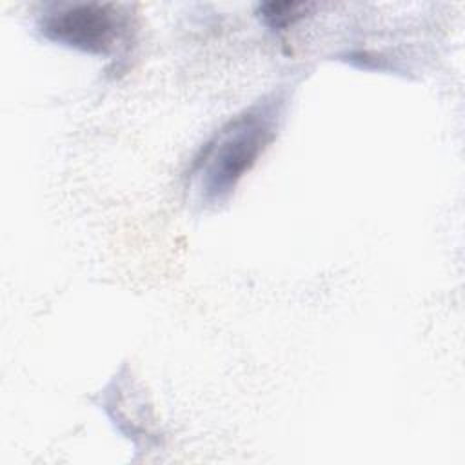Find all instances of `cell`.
I'll use <instances>...</instances> for the list:
<instances>
[{"label": "cell", "instance_id": "6da1fadb", "mask_svg": "<svg viewBox=\"0 0 465 465\" xmlns=\"http://www.w3.org/2000/svg\"><path fill=\"white\" fill-rule=\"evenodd\" d=\"M276 105L263 104L229 120L202 149L193 178L205 202H222L256 163L274 133Z\"/></svg>", "mask_w": 465, "mask_h": 465}, {"label": "cell", "instance_id": "7a4b0ae2", "mask_svg": "<svg viewBox=\"0 0 465 465\" xmlns=\"http://www.w3.org/2000/svg\"><path fill=\"white\" fill-rule=\"evenodd\" d=\"M45 38L91 54H107L124 33V16L113 4H76L42 20Z\"/></svg>", "mask_w": 465, "mask_h": 465}, {"label": "cell", "instance_id": "3957f363", "mask_svg": "<svg viewBox=\"0 0 465 465\" xmlns=\"http://www.w3.org/2000/svg\"><path fill=\"white\" fill-rule=\"evenodd\" d=\"M305 4L296 2H271L260 7V16L272 29H282L302 16Z\"/></svg>", "mask_w": 465, "mask_h": 465}]
</instances>
